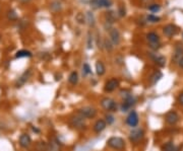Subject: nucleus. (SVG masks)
<instances>
[{"mask_svg": "<svg viewBox=\"0 0 183 151\" xmlns=\"http://www.w3.org/2000/svg\"><path fill=\"white\" fill-rule=\"evenodd\" d=\"M178 103L181 104V106H183V94H180L178 95Z\"/></svg>", "mask_w": 183, "mask_h": 151, "instance_id": "nucleus-38", "label": "nucleus"}, {"mask_svg": "<svg viewBox=\"0 0 183 151\" xmlns=\"http://www.w3.org/2000/svg\"><path fill=\"white\" fill-rule=\"evenodd\" d=\"M147 8H149V10H151L152 12H157V11H159L160 9H161V5L153 3V4H151Z\"/></svg>", "mask_w": 183, "mask_h": 151, "instance_id": "nucleus-27", "label": "nucleus"}, {"mask_svg": "<svg viewBox=\"0 0 183 151\" xmlns=\"http://www.w3.org/2000/svg\"><path fill=\"white\" fill-rule=\"evenodd\" d=\"M7 17H8V19H10V20H16L17 19V14L15 13V11L14 10H8Z\"/></svg>", "mask_w": 183, "mask_h": 151, "instance_id": "nucleus-29", "label": "nucleus"}, {"mask_svg": "<svg viewBox=\"0 0 183 151\" xmlns=\"http://www.w3.org/2000/svg\"><path fill=\"white\" fill-rule=\"evenodd\" d=\"M48 144H46L44 141H40L36 144V150L37 151H47Z\"/></svg>", "mask_w": 183, "mask_h": 151, "instance_id": "nucleus-25", "label": "nucleus"}, {"mask_svg": "<svg viewBox=\"0 0 183 151\" xmlns=\"http://www.w3.org/2000/svg\"><path fill=\"white\" fill-rule=\"evenodd\" d=\"M106 19L107 22H110V24H113V22L116 20V14L114 11H109V12L106 13Z\"/></svg>", "mask_w": 183, "mask_h": 151, "instance_id": "nucleus-24", "label": "nucleus"}, {"mask_svg": "<svg viewBox=\"0 0 183 151\" xmlns=\"http://www.w3.org/2000/svg\"><path fill=\"white\" fill-rule=\"evenodd\" d=\"M96 72H97L98 75H103L105 73V66H104V64L101 62V61H98L97 63H96Z\"/></svg>", "mask_w": 183, "mask_h": 151, "instance_id": "nucleus-19", "label": "nucleus"}, {"mask_svg": "<svg viewBox=\"0 0 183 151\" xmlns=\"http://www.w3.org/2000/svg\"><path fill=\"white\" fill-rule=\"evenodd\" d=\"M118 14H119V16H121V17L125 16L126 10H125V7H124V5H120V6L118 7Z\"/></svg>", "mask_w": 183, "mask_h": 151, "instance_id": "nucleus-33", "label": "nucleus"}, {"mask_svg": "<svg viewBox=\"0 0 183 151\" xmlns=\"http://www.w3.org/2000/svg\"><path fill=\"white\" fill-rule=\"evenodd\" d=\"M90 3L95 8L110 7L112 5V0H91Z\"/></svg>", "mask_w": 183, "mask_h": 151, "instance_id": "nucleus-6", "label": "nucleus"}, {"mask_svg": "<svg viewBox=\"0 0 183 151\" xmlns=\"http://www.w3.org/2000/svg\"><path fill=\"white\" fill-rule=\"evenodd\" d=\"M150 48L152 49V50H154V51H158L159 49L161 48V44H160V42H158V43H151Z\"/></svg>", "mask_w": 183, "mask_h": 151, "instance_id": "nucleus-34", "label": "nucleus"}, {"mask_svg": "<svg viewBox=\"0 0 183 151\" xmlns=\"http://www.w3.org/2000/svg\"><path fill=\"white\" fill-rule=\"evenodd\" d=\"M180 148L174 145L172 142H168L163 146V151H179Z\"/></svg>", "mask_w": 183, "mask_h": 151, "instance_id": "nucleus-18", "label": "nucleus"}, {"mask_svg": "<svg viewBox=\"0 0 183 151\" xmlns=\"http://www.w3.org/2000/svg\"><path fill=\"white\" fill-rule=\"evenodd\" d=\"M90 73H91V68H90V65L88 63H85V64H83V74L86 76V75H88Z\"/></svg>", "mask_w": 183, "mask_h": 151, "instance_id": "nucleus-31", "label": "nucleus"}, {"mask_svg": "<svg viewBox=\"0 0 183 151\" xmlns=\"http://www.w3.org/2000/svg\"><path fill=\"white\" fill-rule=\"evenodd\" d=\"M68 80H69V82H70L71 84L75 85V84L78 82V74H77V72H76V71L71 72L70 75H69Z\"/></svg>", "mask_w": 183, "mask_h": 151, "instance_id": "nucleus-23", "label": "nucleus"}, {"mask_svg": "<svg viewBox=\"0 0 183 151\" xmlns=\"http://www.w3.org/2000/svg\"><path fill=\"white\" fill-rule=\"evenodd\" d=\"M32 143V139L28 134H22L19 137V145L24 148H27L31 145Z\"/></svg>", "mask_w": 183, "mask_h": 151, "instance_id": "nucleus-14", "label": "nucleus"}, {"mask_svg": "<svg viewBox=\"0 0 183 151\" xmlns=\"http://www.w3.org/2000/svg\"><path fill=\"white\" fill-rule=\"evenodd\" d=\"M144 136V132L142 129H134L130 132L129 134V140L132 142V143H138L139 141L142 140Z\"/></svg>", "mask_w": 183, "mask_h": 151, "instance_id": "nucleus-4", "label": "nucleus"}, {"mask_svg": "<svg viewBox=\"0 0 183 151\" xmlns=\"http://www.w3.org/2000/svg\"><path fill=\"white\" fill-rule=\"evenodd\" d=\"M78 114L83 118L92 119L96 117V115H97V110L92 107H81L80 110H78Z\"/></svg>", "mask_w": 183, "mask_h": 151, "instance_id": "nucleus-2", "label": "nucleus"}, {"mask_svg": "<svg viewBox=\"0 0 183 151\" xmlns=\"http://www.w3.org/2000/svg\"><path fill=\"white\" fill-rule=\"evenodd\" d=\"M126 123L130 127H136L138 124V116L135 111H132L126 119Z\"/></svg>", "mask_w": 183, "mask_h": 151, "instance_id": "nucleus-8", "label": "nucleus"}, {"mask_svg": "<svg viewBox=\"0 0 183 151\" xmlns=\"http://www.w3.org/2000/svg\"><path fill=\"white\" fill-rule=\"evenodd\" d=\"M101 106L106 110V111H111L114 112L117 109V103H115L114 100L110 97H104L101 100Z\"/></svg>", "mask_w": 183, "mask_h": 151, "instance_id": "nucleus-3", "label": "nucleus"}, {"mask_svg": "<svg viewBox=\"0 0 183 151\" xmlns=\"http://www.w3.org/2000/svg\"><path fill=\"white\" fill-rule=\"evenodd\" d=\"M107 143L110 147L116 150H123L125 148V142L120 137H111Z\"/></svg>", "mask_w": 183, "mask_h": 151, "instance_id": "nucleus-1", "label": "nucleus"}, {"mask_svg": "<svg viewBox=\"0 0 183 151\" xmlns=\"http://www.w3.org/2000/svg\"><path fill=\"white\" fill-rule=\"evenodd\" d=\"M147 39L151 43H158L160 42V37L156 33H149L147 34Z\"/></svg>", "mask_w": 183, "mask_h": 151, "instance_id": "nucleus-20", "label": "nucleus"}, {"mask_svg": "<svg viewBox=\"0 0 183 151\" xmlns=\"http://www.w3.org/2000/svg\"><path fill=\"white\" fill-rule=\"evenodd\" d=\"M75 19H76L78 24H80V25L86 24V17L83 16V13H77V15L75 16Z\"/></svg>", "mask_w": 183, "mask_h": 151, "instance_id": "nucleus-28", "label": "nucleus"}, {"mask_svg": "<svg viewBox=\"0 0 183 151\" xmlns=\"http://www.w3.org/2000/svg\"><path fill=\"white\" fill-rule=\"evenodd\" d=\"M33 56V54L31 53L30 51H27V50H20L16 53L15 57L16 58H30Z\"/></svg>", "mask_w": 183, "mask_h": 151, "instance_id": "nucleus-21", "label": "nucleus"}, {"mask_svg": "<svg viewBox=\"0 0 183 151\" xmlns=\"http://www.w3.org/2000/svg\"><path fill=\"white\" fill-rule=\"evenodd\" d=\"M110 40L113 43V45H119L120 44V34L116 28H111L110 30Z\"/></svg>", "mask_w": 183, "mask_h": 151, "instance_id": "nucleus-10", "label": "nucleus"}, {"mask_svg": "<svg viewBox=\"0 0 183 151\" xmlns=\"http://www.w3.org/2000/svg\"><path fill=\"white\" fill-rule=\"evenodd\" d=\"M104 46H105V48L108 51H112L113 50V43L110 40H108V39L104 41Z\"/></svg>", "mask_w": 183, "mask_h": 151, "instance_id": "nucleus-30", "label": "nucleus"}, {"mask_svg": "<svg viewBox=\"0 0 183 151\" xmlns=\"http://www.w3.org/2000/svg\"><path fill=\"white\" fill-rule=\"evenodd\" d=\"M160 20H161V18H160L159 16L153 15V14H149V15H147V17H146V21L153 22V24H155V22H159Z\"/></svg>", "mask_w": 183, "mask_h": 151, "instance_id": "nucleus-26", "label": "nucleus"}, {"mask_svg": "<svg viewBox=\"0 0 183 151\" xmlns=\"http://www.w3.org/2000/svg\"><path fill=\"white\" fill-rule=\"evenodd\" d=\"M106 126H107V123L104 120H98L94 125V131L96 133H101L102 131L105 130Z\"/></svg>", "mask_w": 183, "mask_h": 151, "instance_id": "nucleus-16", "label": "nucleus"}, {"mask_svg": "<svg viewBox=\"0 0 183 151\" xmlns=\"http://www.w3.org/2000/svg\"><path fill=\"white\" fill-rule=\"evenodd\" d=\"M178 65H179V67L183 68V57L180 58V60L178 61Z\"/></svg>", "mask_w": 183, "mask_h": 151, "instance_id": "nucleus-39", "label": "nucleus"}, {"mask_svg": "<svg viewBox=\"0 0 183 151\" xmlns=\"http://www.w3.org/2000/svg\"><path fill=\"white\" fill-rule=\"evenodd\" d=\"M129 109H130V106H129L128 103H122V106H121V111L122 112H127Z\"/></svg>", "mask_w": 183, "mask_h": 151, "instance_id": "nucleus-35", "label": "nucleus"}, {"mask_svg": "<svg viewBox=\"0 0 183 151\" xmlns=\"http://www.w3.org/2000/svg\"><path fill=\"white\" fill-rule=\"evenodd\" d=\"M165 120L169 125H175L179 121V115L175 111H170L165 116Z\"/></svg>", "mask_w": 183, "mask_h": 151, "instance_id": "nucleus-7", "label": "nucleus"}, {"mask_svg": "<svg viewBox=\"0 0 183 151\" xmlns=\"http://www.w3.org/2000/svg\"><path fill=\"white\" fill-rule=\"evenodd\" d=\"M118 85H119V81L116 79V78H112V79H110L106 82L105 90L107 92H112L113 90H115V89L118 87Z\"/></svg>", "mask_w": 183, "mask_h": 151, "instance_id": "nucleus-9", "label": "nucleus"}, {"mask_svg": "<svg viewBox=\"0 0 183 151\" xmlns=\"http://www.w3.org/2000/svg\"><path fill=\"white\" fill-rule=\"evenodd\" d=\"M47 151H61L60 143L56 138H52L48 144Z\"/></svg>", "mask_w": 183, "mask_h": 151, "instance_id": "nucleus-13", "label": "nucleus"}, {"mask_svg": "<svg viewBox=\"0 0 183 151\" xmlns=\"http://www.w3.org/2000/svg\"><path fill=\"white\" fill-rule=\"evenodd\" d=\"M93 41H94V39H93V36L91 34V31H89L88 34V49H93V47H94V45H93Z\"/></svg>", "mask_w": 183, "mask_h": 151, "instance_id": "nucleus-32", "label": "nucleus"}, {"mask_svg": "<svg viewBox=\"0 0 183 151\" xmlns=\"http://www.w3.org/2000/svg\"><path fill=\"white\" fill-rule=\"evenodd\" d=\"M154 0H141V3L144 4V5H151L153 4Z\"/></svg>", "mask_w": 183, "mask_h": 151, "instance_id": "nucleus-37", "label": "nucleus"}, {"mask_svg": "<svg viewBox=\"0 0 183 151\" xmlns=\"http://www.w3.org/2000/svg\"><path fill=\"white\" fill-rule=\"evenodd\" d=\"M106 119H107V123H108V124H112L113 122H114V117L111 116V115H107Z\"/></svg>", "mask_w": 183, "mask_h": 151, "instance_id": "nucleus-36", "label": "nucleus"}, {"mask_svg": "<svg viewBox=\"0 0 183 151\" xmlns=\"http://www.w3.org/2000/svg\"><path fill=\"white\" fill-rule=\"evenodd\" d=\"M150 56L154 61H155V63L157 65H159L160 67H163V66H165V64H166V59H165V57L161 56V55H158L155 53H150Z\"/></svg>", "mask_w": 183, "mask_h": 151, "instance_id": "nucleus-12", "label": "nucleus"}, {"mask_svg": "<svg viewBox=\"0 0 183 151\" xmlns=\"http://www.w3.org/2000/svg\"><path fill=\"white\" fill-rule=\"evenodd\" d=\"M22 2H24V3H27V2H30L31 0H20Z\"/></svg>", "mask_w": 183, "mask_h": 151, "instance_id": "nucleus-40", "label": "nucleus"}, {"mask_svg": "<svg viewBox=\"0 0 183 151\" xmlns=\"http://www.w3.org/2000/svg\"><path fill=\"white\" fill-rule=\"evenodd\" d=\"M162 73L161 72H155V73H154L153 75H152V77H151V84H152V85H155V84L158 82V81L161 79L162 78Z\"/></svg>", "mask_w": 183, "mask_h": 151, "instance_id": "nucleus-22", "label": "nucleus"}, {"mask_svg": "<svg viewBox=\"0 0 183 151\" xmlns=\"http://www.w3.org/2000/svg\"><path fill=\"white\" fill-rule=\"evenodd\" d=\"M86 21L88 22L90 27H94L95 24H96V19H95V16L93 12L91 11H88V12L86 13Z\"/></svg>", "mask_w": 183, "mask_h": 151, "instance_id": "nucleus-17", "label": "nucleus"}, {"mask_svg": "<svg viewBox=\"0 0 183 151\" xmlns=\"http://www.w3.org/2000/svg\"><path fill=\"white\" fill-rule=\"evenodd\" d=\"M163 33L168 38H171L178 33V28L175 25H167L163 28Z\"/></svg>", "mask_w": 183, "mask_h": 151, "instance_id": "nucleus-5", "label": "nucleus"}, {"mask_svg": "<svg viewBox=\"0 0 183 151\" xmlns=\"http://www.w3.org/2000/svg\"><path fill=\"white\" fill-rule=\"evenodd\" d=\"M71 125L76 129H83L85 127V118H83L81 116L80 117H74L71 119Z\"/></svg>", "mask_w": 183, "mask_h": 151, "instance_id": "nucleus-11", "label": "nucleus"}, {"mask_svg": "<svg viewBox=\"0 0 183 151\" xmlns=\"http://www.w3.org/2000/svg\"><path fill=\"white\" fill-rule=\"evenodd\" d=\"M30 76H31V71H30V70L25 71V73L19 78V80H17V82H16V87H22V86L24 85V84L28 81L29 77H30Z\"/></svg>", "mask_w": 183, "mask_h": 151, "instance_id": "nucleus-15", "label": "nucleus"}, {"mask_svg": "<svg viewBox=\"0 0 183 151\" xmlns=\"http://www.w3.org/2000/svg\"><path fill=\"white\" fill-rule=\"evenodd\" d=\"M0 41H1V34H0Z\"/></svg>", "mask_w": 183, "mask_h": 151, "instance_id": "nucleus-41", "label": "nucleus"}]
</instances>
